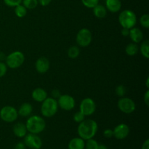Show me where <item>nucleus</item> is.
I'll return each instance as SVG.
<instances>
[{"mask_svg":"<svg viewBox=\"0 0 149 149\" xmlns=\"http://www.w3.org/2000/svg\"><path fill=\"white\" fill-rule=\"evenodd\" d=\"M52 0H38V2L39 4H41L43 7H46L48 6L51 3Z\"/></svg>","mask_w":149,"mask_h":149,"instance_id":"obj_35","label":"nucleus"},{"mask_svg":"<svg viewBox=\"0 0 149 149\" xmlns=\"http://www.w3.org/2000/svg\"><path fill=\"white\" fill-rule=\"evenodd\" d=\"M31 96L32 98L35 101L42 103V102H43L47 97V93L44 89L38 87V88H36L35 90H33Z\"/></svg>","mask_w":149,"mask_h":149,"instance_id":"obj_16","label":"nucleus"},{"mask_svg":"<svg viewBox=\"0 0 149 149\" xmlns=\"http://www.w3.org/2000/svg\"><path fill=\"white\" fill-rule=\"evenodd\" d=\"M24 143L31 149H40L42 146V140L36 134H26L24 137Z\"/></svg>","mask_w":149,"mask_h":149,"instance_id":"obj_11","label":"nucleus"},{"mask_svg":"<svg viewBox=\"0 0 149 149\" xmlns=\"http://www.w3.org/2000/svg\"><path fill=\"white\" fill-rule=\"evenodd\" d=\"M98 129V126L95 121L93 119H84L79 123L77 129V132L79 138L84 141L94 138Z\"/></svg>","mask_w":149,"mask_h":149,"instance_id":"obj_1","label":"nucleus"},{"mask_svg":"<svg viewBox=\"0 0 149 149\" xmlns=\"http://www.w3.org/2000/svg\"><path fill=\"white\" fill-rule=\"evenodd\" d=\"M7 71V66L6 63L2 61H0V78L3 77Z\"/></svg>","mask_w":149,"mask_h":149,"instance_id":"obj_32","label":"nucleus"},{"mask_svg":"<svg viewBox=\"0 0 149 149\" xmlns=\"http://www.w3.org/2000/svg\"><path fill=\"white\" fill-rule=\"evenodd\" d=\"M92 40H93V35H92L91 31L88 29L83 28L80 29L77 34V45L81 47H88L91 44Z\"/></svg>","mask_w":149,"mask_h":149,"instance_id":"obj_6","label":"nucleus"},{"mask_svg":"<svg viewBox=\"0 0 149 149\" xmlns=\"http://www.w3.org/2000/svg\"><path fill=\"white\" fill-rule=\"evenodd\" d=\"M50 64H49V60L45 57H41L35 63V68L36 71L39 74H45L49 70Z\"/></svg>","mask_w":149,"mask_h":149,"instance_id":"obj_13","label":"nucleus"},{"mask_svg":"<svg viewBox=\"0 0 149 149\" xmlns=\"http://www.w3.org/2000/svg\"><path fill=\"white\" fill-rule=\"evenodd\" d=\"M138 51H139V47L138 46V44L134 43V42L128 44L125 48V52L129 56H134L137 55Z\"/></svg>","mask_w":149,"mask_h":149,"instance_id":"obj_21","label":"nucleus"},{"mask_svg":"<svg viewBox=\"0 0 149 149\" xmlns=\"http://www.w3.org/2000/svg\"><path fill=\"white\" fill-rule=\"evenodd\" d=\"M23 0H4V4L10 7H15L16 6L20 4Z\"/></svg>","mask_w":149,"mask_h":149,"instance_id":"obj_30","label":"nucleus"},{"mask_svg":"<svg viewBox=\"0 0 149 149\" xmlns=\"http://www.w3.org/2000/svg\"><path fill=\"white\" fill-rule=\"evenodd\" d=\"M33 111V106L29 103H24L20 106L17 113L22 117H27L31 114Z\"/></svg>","mask_w":149,"mask_h":149,"instance_id":"obj_18","label":"nucleus"},{"mask_svg":"<svg viewBox=\"0 0 149 149\" xmlns=\"http://www.w3.org/2000/svg\"><path fill=\"white\" fill-rule=\"evenodd\" d=\"M81 2L87 8H93L99 3V0H81Z\"/></svg>","mask_w":149,"mask_h":149,"instance_id":"obj_28","label":"nucleus"},{"mask_svg":"<svg viewBox=\"0 0 149 149\" xmlns=\"http://www.w3.org/2000/svg\"><path fill=\"white\" fill-rule=\"evenodd\" d=\"M6 65L12 69L19 68L25 61V56L20 51H14L6 57Z\"/></svg>","mask_w":149,"mask_h":149,"instance_id":"obj_5","label":"nucleus"},{"mask_svg":"<svg viewBox=\"0 0 149 149\" xmlns=\"http://www.w3.org/2000/svg\"><path fill=\"white\" fill-rule=\"evenodd\" d=\"M129 36L134 43L138 44L143 40V31L141 29L136 27H133L130 29Z\"/></svg>","mask_w":149,"mask_h":149,"instance_id":"obj_14","label":"nucleus"},{"mask_svg":"<svg viewBox=\"0 0 149 149\" xmlns=\"http://www.w3.org/2000/svg\"><path fill=\"white\" fill-rule=\"evenodd\" d=\"M121 33H122V36H129L130 29H126V28H122V31H121Z\"/></svg>","mask_w":149,"mask_h":149,"instance_id":"obj_38","label":"nucleus"},{"mask_svg":"<svg viewBox=\"0 0 149 149\" xmlns=\"http://www.w3.org/2000/svg\"><path fill=\"white\" fill-rule=\"evenodd\" d=\"M96 110V104L90 97H86L81 100L79 106V111L85 116L93 115Z\"/></svg>","mask_w":149,"mask_h":149,"instance_id":"obj_9","label":"nucleus"},{"mask_svg":"<svg viewBox=\"0 0 149 149\" xmlns=\"http://www.w3.org/2000/svg\"><path fill=\"white\" fill-rule=\"evenodd\" d=\"M118 109L124 113L130 114L132 112L135 111L136 109V106L133 100L130 97H122L119 100L117 103Z\"/></svg>","mask_w":149,"mask_h":149,"instance_id":"obj_8","label":"nucleus"},{"mask_svg":"<svg viewBox=\"0 0 149 149\" xmlns=\"http://www.w3.org/2000/svg\"><path fill=\"white\" fill-rule=\"evenodd\" d=\"M26 127L29 133L38 135L45 130V127H46V122H45V119L41 116L33 115V116H30L27 119Z\"/></svg>","mask_w":149,"mask_h":149,"instance_id":"obj_2","label":"nucleus"},{"mask_svg":"<svg viewBox=\"0 0 149 149\" xmlns=\"http://www.w3.org/2000/svg\"><path fill=\"white\" fill-rule=\"evenodd\" d=\"M144 102L146 104L147 106L149 105V90H147L146 92L145 95H144Z\"/></svg>","mask_w":149,"mask_h":149,"instance_id":"obj_37","label":"nucleus"},{"mask_svg":"<svg viewBox=\"0 0 149 149\" xmlns=\"http://www.w3.org/2000/svg\"><path fill=\"white\" fill-rule=\"evenodd\" d=\"M141 149H149V140H146L145 142L143 143Z\"/></svg>","mask_w":149,"mask_h":149,"instance_id":"obj_39","label":"nucleus"},{"mask_svg":"<svg viewBox=\"0 0 149 149\" xmlns=\"http://www.w3.org/2000/svg\"><path fill=\"white\" fill-rule=\"evenodd\" d=\"M148 82H149V78L148 77V78H147V79H146V87H147V88H148V87H149Z\"/></svg>","mask_w":149,"mask_h":149,"instance_id":"obj_41","label":"nucleus"},{"mask_svg":"<svg viewBox=\"0 0 149 149\" xmlns=\"http://www.w3.org/2000/svg\"><path fill=\"white\" fill-rule=\"evenodd\" d=\"M61 95V92H60L58 90H56V89H55V90H53L52 91V97H53V98L57 99Z\"/></svg>","mask_w":149,"mask_h":149,"instance_id":"obj_34","label":"nucleus"},{"mask_svg":"<svg viewBox=\"0 0 149 149\" xmlns=\"http://www.w3.org/2000/svg\"><path fill=\"white\" fill-rule=\"evenodd\" d=\"M17 116H18L17 111L13 106H4L0 110V118L1 120L7 123L14 122L17 119Z\"/></svg>","mask_w":149,"mask_h":149,"instance_id":"obj_7","label":"nucleus"},{"mask_svg":"<svg viewBox=\"0 0 149 149\" xmlns=\"http://www.w3.org/2000/svg\"><path fill=\"white\" fill-rule=\"evenodd\" d=\"M93 13L97 18H104L107 15V9L105 6L97 4L93 7Z\"/></svg>","mask_w":149,"mask_h":149,"instance_id":"obj_20","label":"nucleus"},{"mask_svg":"<svg viewBox=\"0 0 149 149\" xmlns=\"http://www.w3.org/2000/svg\"><path fill=\"white\" fill-rule=\"evenodd\" d=\"M119 22L122 28L132 29L137 23V16L131 10H125L119 15Z\"/></svg>","mask_w":149,"mask_h":149,"instance_id":"obj_4","label":"nucleus"},{"mask_svg":"<svg viewBox=\"0 0 149 149\" xmlns=\"http://www.w3.org/2000/svg\"><path fill=\"white\" fill-rule=\"evenodd\" d=\"M22 3L27 10H33L39 4L38 0H23Z\"/></svg>","mask_w":149,"mask_h":149,"instance_id":"obj_24","label":"nucleus"},{"mask_svg":"<svg viewBox=\"0 0 149 149\" xmlns=\"http://www.w3.org/2000/svg\"><path fill=\"white\" fill-rule=\"evenodd\" d=\"M73 119H74V122L79 124L84 120V119H85V116H84V115L80 111H79L76 112V113H74V116H73Z\"/></svg>","mask_w":149,"mask_h":149,"instance_id":"obj_29","label":"nucleus"},{"mask_svg":"<svg viewBox=\"0 0 149 149\" xmlns=\"http://www.w3.org/2000/svg\"><path fill=\"white\" fill-rule=\"evenodd\" d=\"M103 135H104L105 138H111L113 136V130L111 129H106V130H104L103 132Z\"/></svg>","mask_w":149,"mask_h":149,"instance_id":"obj_33","label":"nucleus"},{"mask_svg":"<svg viewBox=\"0 0 149 149\" xmlns=\"http://www.w3.org/2000/svg\"><path fill=\"white\" fill-rule=\"evenodd\" d=\"M80 50L79 48L77 46H72L68 49V55L71 59H75L79 55Z\"/></svg>","mask_w":149,"mask_h":149,"instance_id":"obj_25","label":"nucleus"},{"mask_svg":"<svg viewBox=\"0 0 149 149\" xmlns=\"http://www.w3.org/2000/svg\"><path fill=\"white\" fill-rule=\"evenodd\" d=\"M115 93H116V94L119 97H124L125 95V94H126V88H125V87L124 85H119L116 88V92Z\"/></svg>","mask_w":149,"mask_h":149,"instance_id":"obj_31","label":"nucleus"},{"mask_svg":"<svg viewBox=\"0 0 149 149\" xmlns=\"http://www.w3.org/2000/svg\"><path fill=\"white\" fill-rule=\"evenodd\" d=\"M97 149H108V148L106 145H104V144H99Z\"/></svg>","mask_w":149,"mask_h":149,"instance_id":"obj_40","label":"nucleus"},{"mask_svg":"<svg viewBox=\"0 0 149 149\" xmlns=\"http://www.w3.org/2000/svg\"><path fill=\"white\" fill-rule=\"evenodd\" d=\"M15 13L18 17H23L27 14V9L23 5V4H19L15 7Z\"/></svg>","mask_w":149,"mask_h":149,"instance_id":"obj_23","label":"nucleus"},{"mask_svg":"<svg viewBox=\"0 0 149 149\" xmlns=\"http://www.w3.org/2000/svg\"><path fill=\"white\" fill-rule=\"evenodd\" d=\"M140 23L141 26L148 29L149 28V15L148 14H144L140 18Z\"/></svg>","mask_w":149,"mask_h":149,"instance_id":"obj_27","label":"nucleus"},{"mask_svg":"<svg viewBox=\"0 0 149 149\" xmlns=\"http://www.w3.org/2000/svg\"><path fill=\"white\" fill-rule=\"evenodd\" d=\"M68 147V149H84L85 142L81 138H74L70 141Z\"/></svg>","mask_w":149,"mask_h":149,"instance_id":"obj_19","label":"nucleus"},{"mask_svg":"<svg viewBox=\"0 0 149 149\" xmlns=\"http://www.w3.org/2000/svg\"><path fill=\"white\" fill-rule=\"evenodd\" d=\"M26 146L25 145L24 143L23 142H19L15 146V149H26Z\"/></svg>","mask_w":149,"mask_h":149,"instance_id":"obj_36","label":"nucleus"},{"mask_svg":"<svg viewBox=\"0 0 149 149\" xmlns=\"http://www.w3.org/2000/svg\"><path fill=\"white\" fill-rule=\"evenodd\" d=\"M98 143L93 138L87 140V143H85V149H97Z\"/></svg>","mask_w":149,"mask_h":149,"instance_id":"obj_26","label":"nucleus"},{"mask_svg":"<svg viewBox=\"0 0 149 149\" xmlns=\"http://www.w3.org/2000/svg\"><path fill=\"white\" fill-rule=\"evenodd\" d=\"M57 101L58 107L61 108L64 111H71L75 107V100L69 95H61Z\"/></svg>","mask_w":149,"mask_h":149,"instance_id":"obj_10","label":"nucleus"},{"mask_svg":"<svg viewBox=\"0 0 149 149\" xmlns=\"http://www.w3.org/2000/svg\"><path fill=\"white\" fill-rule=\"evenodd\" d=\"M58 110V104L56 99L53 97H47L41 106V113L42 116L50 118L55 116Z\"/></svg>","mask_w":149,"mask_h":149,"instance_id":"obj_3","label":"nucleus"},{"mask_svg":"<svg viewBox=\"0 0 149 149\" xmlns=\"http://www.w3.org/2000/svg\"><path fill=\"white\" fill-rule=\"evenodd\" d=\"M129 126L126 124H119L117 126L115 127L114 130H113V136L117 140H123L126 138L130 134Z\"/></svg>","mask_w":149,"mask_h":149,"instance_id":"obj_12","label":"nucleus"},{"mask_svg":"<svg viewBox=\"0 0 149 149\" xmlns=\"http://www.w3.org/2000/svg\"><path fill=\"white\" fill-rule=\"evenodd\" d=\"M106 8L111 13H118L122 8L121 0H106Z\"/></svg>","mask_w":149,"mask_h":149,"instance_id":"obj_15","label":"nucleus"},{"mask_svg":"<svg viewBox=\"0 0 149 149\" xmlns=\"http://www.w3.org/2000/svg\"><path fill=\"white\" fill-rule=\"evenodd\" d=\"M13 133L15 136H17V138H24L25 136L27 134V128H26V125H24L23 123H16L15 125L13 126Z\"/></svg>","mask_w":149,"mask_h":149,"instance_id":"obj_17","label":"nucleus"},{"mask_svg":"<svg viewBox=\"0 0 149 149\" xmlns=\"http://www.w3.org/2000/svg\"><path fill=\"white\" fill-rule=\"evenodd\" d=\"M84 149H85V148H84Z\"/></svg>","mask_w":149,"mask_h":149,"instance_id":"obj_42","label":"nucleus"},{"mask_svg":"<svg viewBox=\"0 0 149 149\" xmlns=\"http://www.w3.org/2000/svg\"><path fill=\"white\" fill-rule=\"evenodd\" d=\"M140 52L144 58L146 59L149 58V41L148 39L144 40L141 43V47H140Z\"/></svg>","mask_w":149,"mask_h":149,"instance_id":"obj_22","label":"nucleus"}]
</instances>
